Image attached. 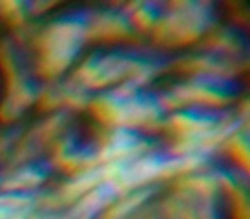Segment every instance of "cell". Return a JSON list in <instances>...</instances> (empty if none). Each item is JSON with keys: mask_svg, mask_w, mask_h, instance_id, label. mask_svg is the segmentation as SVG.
Wrapping results in <instances>:
<instances>
[{"mask_svg": "<svg viewBox=\"0 0 250 219\" xmlns=\"http://www.w3.org/2000/svg\"><path fill=\"white\" fill-rule=\"evenodd\" d=\"M50 173V164L43 161H26L18 168L9 171V175L2 173L0 190L4 192H35L36 187L46 180Z\"/></svg>", "mask_w": 250, "mask_h": 219, "instance_id": "cell-5", "label": "cell"}, {"mask_svg": "<svg viewBox=\"0 0 250 219\" xmlns=\"http://www.w3.org/2000/svg\"><path fill=\"white\" fill-rule=\"evenodd\" d=\"M29 11H33L31 4H0V16L11 24H22L29 18Z\"/></svg>", "mask_w": 250, "mask_h": 219, "instance_id": "cell-7", "label": "cell"}, {"mask_svg": "<svg viewBox=\"0 0 250 219\" xmlns=\"http://www.w3.org/2000/svg\"><path fill=\"white\" fill-rule=\"evenodd\" d=\"M124 11H125V14H127V18H129L134 31L153 33V29L156 28L161 16H163L165 5L151 4V2L129 4V5H125Z\"/></svg>", "mask_w": 250, "mask_h": 219, "instance_id": "cell-6", "label": "cell"}, {"mask_svg": "<svg viewBox=\"0 0 250 219\" xmlns=\"http://www.w3.org/2000/svg\"><path fill=\"white\" fill-rule=\"evenodd\" d=\"M134 28L124 9H103L96 14H89L87 41H124L134 35Z\"/></svg>", "mask_w": 250, "mask_h": 219, "instance_id": "cell-4", "label": "cell"}, {"mask_svg": "<svg viewBox=\"0 0 250 219\" xmlns=\"http://www.w3.org/2000/svg\"><path fill=\"white\" fill-rule=\"evenodd\" d=\"M53 163L69 173H81L94 168L98 161L96 146L84 142L76 136H63L57 140L53 151Z\"/></svg>", "mask_w": 250, "mask_h": 219, "instance_id": "cell-3", "label": "cell"}, {"mask_svg": "<svg viewBox=\"0 0 250 219\" xmlns=\"http://www.w3.org/2000/svg\"><path fill=\"white\" fill-rule=\"evenodd\" d=\"M216 14L211 4L178 2L165 5L153 40L165 46H184L201 40L214 28Z\"/></svg>", "mask_w": 250, "mask_h": 219, "instance_id": "cell-2", "label": "cell"}, {"mask_svg": "<svg viewBox=\"0 0 250 219\" xmlns=\"http://www.w3.org/2000/svg\"><path fill=\"white\" fill-rule=\"evenodd\" d=\"M89 12H69L42 29L36 36L38 70L48 80H57L76 63L87 43Z\"/></svg>", "mask_w": 250, "mask_h": 219, "instance_id": "cell-1", "label": "cell"}, {"mask_svg": "<svg viewBox=\"0 0 250 219\" xmlns=\"http://www.w3.org/2000/svg\"><path fill=\"white\" fill-rule=\"evenodd\" d=\"M0 180H2V173H0Z\"/></svg>", "mask_w": 250, "mask_h": 219, "instance_id": "cell-9", "label": "cell"}, {"mask_svg": "<svg viewBox=\"0 0 250 219\" xmlns=\"http://www.w3.org/2000/svg\"><path fill=\"white\" fill-rule=\"evenodd\" d=\"M29 219H52V218H48V216H42V218H36V216L33 214V216H31V218H29Z\"/></svg>", "mask_w": 250, "mask_h": 219, "instance_id": "cell-8", "label": "cell"}]
</instances>
